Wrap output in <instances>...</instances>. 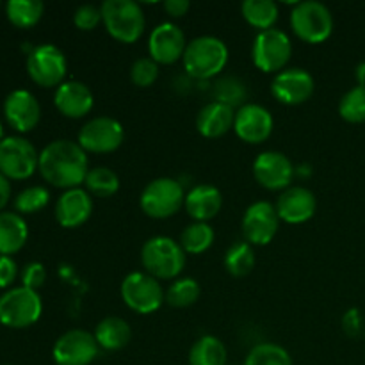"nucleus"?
<instances>
[{"label":"nucleus","mask_w":365,"mask_h":365,"mask_svg":"<svg viewBox=\"0 0 365 365\" xmlns=\"http://www.w3.org/2000/svg\"><path fill=\"white\" fill-rule=\"evenodd\" d=\"M100 21H102V11H100V7L93 6V4H82L75 9L73 24L81 31H93Z\"/></svg>","instance_id":"obj_39"},{"label":"nucleus","mask_w":365,"mask_h":365,"mask_svg":"<svg viewBox=\"0 0 365 365\" xmlns=\"http://www.w3.org/2000/svg\"><path fill=\"white\" fill-rule=\"evenodd\" d=\"M234 120L235 109L214 100V102L202 107V110L196 116V128L203 138L216 139L227 134L230 128H234Z\"/></svg>","instance_id":"obj_24"},{"label":"nucleus","mask_w":365,"mask_h":365,"mask_svg":"<svg viewBox=\"0 0 365 365\" xmlns=\"http://www.w3.org/2000/svg\"><path fill=\"white\" fill-rule=\"evenodd\" d=\"M4 116L18 132H29L41 120V106L27 89H14L4 100Z\"/></svg>","instance_id":"obj_19"},{"label":"nucleus","mask_w":365,"mask_h":365,"mask_svg":"<svg viewBox=\"0 0 365 365\" xmlns=\"http://www.w3.org/2000/svg\"><path fill=\"white\" fill-rule=\"evenodd\" d=\"M291 27L302 41L317 45L331 36L334 16L323 2L305 0L294 4V9L291 11Z\"/></svg>","instance_id":"obj_5"},{"label":"nucleus","mask_w":365,"mask_h":365,"mask_svg":"<svg viewBox=\"0 0 365 365\" xmlns=\"http://www.w3.org/2000/svg\"><path fill=\"white\" fill-rule=\"evenodd\" d=\"M159 77V64L152 57H139L130 68V78L138 88H150Z\"/></svg>","instance_id":"obj_38"},{"label":"nucleus","mask_w":365,"mask_h":365,"mask_svg":"<svg viewBox=\"0 0 365 365\" xmlns=\"http://www.w3.org/2000/svg\"><path fill=\"white\" fill-rule=\"evenodd\" d=\"M200 298V284L191 277H184L175 280L173 284L168 287L164 299L170 303L171 307L177 309H184V307H191L192 303L198 302Z\"/></svg>","instance_id":"obj_35"},{"label":"nucleus","mask_w":365,"mask_h":365,"mask_svg":"<svg viewBox=\"0 0 365 365\" xmlns=\"http://www.w3.org/2000/svg\"><path fill=\"white\" fill-rule=\"evenodd\" d=\"M6 365H11V364H6Z\"/></svg>","instance_id":"obj_47"},{"label":"nucleus","mask_w":365,"mask_h":365,"mask_svg":"<svg viewBox=\"0 0 365 365\" xmlns=\"http://www.w3.org/2000/svg\"><path fill=\"white\" fill-rule=\"evenodd\" d=\"M273 116L259 103H245L235 110L234 132L241 141L250 145H260L273 132Z\"/></svg>","instance_id":"obj_16"},{"label":"nucleus","mask_w":365,"mask_h":365,"mask_svg":"<svg viewBox=\"0 0 365 365\" xmlns=\"http://www.w3.org/2000/svg\"><path fill=\"white\" fill-rule=\"evenodd\" d=\"M245 365H292L289 351L274 342H262L253 346L246 356Z\"/></svg>","instance_id":"obj_34"},{"label":"nucleus","mask_w":365,"mask_h":365,"mask_svg":"<svg viewBox=\"0 0 365 365\" xmlns=\"http://www.w3.org/2000/svg\"><path fill=\"white\" fill-rule=\"evenodd\" d=\"M212 95L216 102L225 103V106L232 107V109H235V107L239 109V107L245 106L248 89H246L245 82L239 77H235V75H223L214 84Z\"/></svg>","instance_id":"obj_31"},{"label":"nucleus","mask_w":365,"mask_h":365,"mask_svg":"<svg viewBox=\"0 0 365 365\" xmlns=\"http://www.w3.org/2000/svg\"><path fill=\"white\" fill-rule=\"evenodd\" d=\"M43 303L36 291L27 287L7 289L0 296V323L7 328H29L41 317Z\"/></svg>","instance_id":"obj_7"},{"label":"nucleus","mask_w":365,"mask_h":365,"mask_svg":"<svg viewBox=\"0 0 365 365\" xmlns=\"http://www.w3.org/2000/svg\"><path fill=\"white\" fill-rule=\"evenodd\" d=\"M184 207L192 220L200 221V223H207V221L214 220L220 214L221 207H223V195H221L216 185H195L185 195Z\"/></svg>","instance_id":"obj_23"},{"label":"nucleus","mask_w":365,"mask_h":365,"mask_svg":"<svg viewBox=\"0 0 365 365\" xmlns=\"http://www.w3.org/2000/svg\"><path fill=\"white\" fill-rule=\"evenodd\" d=\"M93 93L84 82L81 81H64L53 95V106L63 116L78 120L84 118L93 109Z\"/></svg>","instance_id":"obj_21"},{"label":"nucleus","mask_w":365,"mask_h":365,"mask_svg":"<svg viewBox=\"0 0 365 365\" xmlns=\"http://www.w3.org/2000/svg\"><path fill=\"white\" fill-rule=\"evenodd\" d=\"M50 192L43 185H31L24 189L14 198V209L20 214H34L48 205Z\"/></svg>","instance_id":"obj_37"},{"label":"nucleus","mask_w":365,"mask_h":365,"mask_svg":"<svg viewBox=\"0 0 365 365\" xmlns=\"http://www.w3.org/2000/svg\"><path fill=\"white\" fill-rule=\"evenodd\" d=\"M225 267L232 277H246L255 267V252L246 241H237L225 253Z\"/></svg>","instance_id":"obj_29"},{"label":"nucleus","mask_w":365,"mask_h":365,"mask_svg":"<svg viewBox=\"0 0 365 365\" xmlns=\"http://www.w3.org/2000/svg\"><path fill=\"white\" fill-rule=\"evenodd\" d=\"M241 13L252 27L267 31L277 24L280 9L273 0H245L241 4Z\"/></svg>","instance_id":"obj_28"},{"label":"nucleus","mask_w":365,"mask_h":365,"mask_svg":"<svg viewBox=\"0 0 365 365\" xmlns=\"http://www.w3.org/2000/svg\"><path fill=\"white\" fill-rule=\"evenodd\" d=\"M227 346L214 335H203L189 351V365H227Z\"/></svg>","instance_id":"obj_27"},{"label":"nucleus","mask_w":365,"mask_h":365,"mask_svg":"<svg viewBox=\"0 0 365 365\" xmlns=\"http://www.w3.org/2000/svg\"><path fill=\"white\" fill-rule=\"evenodd\" d=\"M84 185L89 195H95L98 198H109V196L116 195L120 189V177L110 168L98 166L88 171Z\"/></svg>","instance_id":"obj_33"},{"label":"nucleus","mask_w":365,"mask_h":365,"mask_svg":"<svg viewBox=\"0 0 365 365\" xmlns=\"http://www.w3.org/2000/svg\"><path fill=\"white\" fill-rule=\"evenodd\" d=\"M46 280V269L41 262H31L21 271V285L38 292Z\"/></svg>","instance_id":"obj_40"},{"label":"nucleus","mask_w":365,"mask_h":365,"mask_svg":"<svg viewBox=\"0 0 365 365\" xmlns=\"http://www.w3.org/2000/svg\"><path fill=\"white\" fill-rule=\"evenodd\" d=\"M339 114L349 123L365 121V86H355L339 102Z\"/></svg>","instance_id":"obj_36"},{"label":"nucleus","mask_w":365,"mask_h":365,"mask_svg":"<svg viewBox=\"0 0 365 365\" xmlns=\"http://www.w3.org/2000/svg\"><path fill=\"white\" fill-rule=\"evenodd\" d=\"M11 198V184H9V178L4 177L2 173H0V210L4 209V207L7 205V202H9Z\"/></svg>","instance_id":"obj_44"},{"label":"nucleus","mask_w":365,"mask_h":365,"mask_svg":"<svg viewBox=\"0 0 365 365\" xmlns=\"http://www.w3.org/2000/svg\"><path fill=\"white\" fill-rule=\"evenodd\" d=\"M141 264L157 280H173L184 271L185 252L180 242L166 235H155L143 245Z\"/></svg>","instance_id":"obj_3"},{"label":"nucleus","mask_w":365,"mask_h":365,"mask_svg":"<svg viewBox=\"0 0 365 365\" xmlns=\"http://www.w3.org/2000/svg\"><path fill=\"white\" fill-rule=\"evenodd\" d=\"M93 212V200L86 189H68L56 203V220L64 228H77L89 220Z\"/></svg>","instance_id":"obj_22"},{"label":"nucleus","mask_w":365,"mask_h":365,"mask_svg":"<svg viewBox=\"0 0 365 365\" xmlns=\"http://www.w3.org/2000/svg\"><path fill=\"white\" fill-rule=\"evenodd\" d=\"M163 6L164 11L173 18L185 16L187 11L191 9V2H189V0H164Z\"/></svg>","instance_id":"obj_43"},{"label":"nucleus","mask_w":365,"mask_h":365,"mask_svg":"<svg viewBox=\"0 0 365 365\" xmlns=\"http://www.w3.org/2000/svg\"><path fill=\"white\" fill-rule=\"evenodd\" d=\"M182 59H184V70L189 77L207 81L220 75L227 66V43L216 36H200L187 43Z\"/></svg>","instance_id":"obj_2"},{"label":"nucleus","mask_w":365,"mask_h":365,"mask_svg":"<svg viewBox=\"0 0 365 365\" xmlns=\"http://www.w3.org/2000/svg\"><path fill=\"white\" fill-rule=\"evenodd\" d=\"M355 77H356V81H359V86H365V61L356 66Z\"/></svg>","instance_id":"obj_45"},{"label":"nucleus","mask_w":365,"mask_h":365,"mask_svg":"<svg viewBox=\"0 0 365 365\" xmlns=\"http://www.w3.org/2000/svg\"><path fill=\"white\" fill-rule=\"evenodd\" d=\"M100 11L106 31L116 41L135 43L145 32V13L134 0H106Z\"/></svg>","instance_id":"obj_4"},{"label":"nucleus","mask_w":365,"mask_h":365,"mask_svg":"<svg viewBox=\"0 0 365 365\" xmlns=\"http://www.w3.org/2000/svg\"><path fill=\"white\" fill-rule=\"evenodd\" d=\"M0 6H2V4H0Z\"/></svg>","instance_id":"obj_48"},{"label":"nucleus","mask_w":365,"mask_h":365,"mask_svg":"<svg viewBox=\"0 0 365 365\" xmlns=\"http://www.w3.org/2000/svg\"><path fill=\"white\" fill-rule=\"evenodd\" d=\"M29 227L16 212H0V255H14L25 246Z\"/></svg>","instance_id":"obj_25"},{"label":"nucleus","mask_w":365,"mask_h":365,"mask_svg":"<svg viewBox=\"0 0 365 365\" xmlns=\"http://www.w3.org/2000/svg\"><path fill=\"white\" fill-rule=\"evenodd\" d=\"M120 292L125 305L143 316L159 310L164 302V294H166L160 287L159 280L146 271H134V273L127 274L121 282Z\"/></svg>","instance_id":"obj_8"},{"label":"nucleus","mask_w":365,"mask_h":365,"mask_svg":"<svg viewBox=\"0 0 365 365\" xmlns=\"http://www.w3.org/2000/svg\"><path fill=\"white\" fill-rule=\"evenodd\" d=\"M98 342L86 330H70L53 344L52 356L56 365H89L98 356Z\"/></svg>","instance_id":"obj_13"},{"label":"nucleus","mask_w":365,"mask_h":365,"mask_svg":"<svg viewBox=\"0 0 365 365\" xmlns=\"http://www.w3.org/2000/svg\"><path fill=\"white\" fill-rule=\"evenodd\" d=\"M342 328L349 337H355L362 330V316H360L359 309H349L348 312L342 316Z\"/></svg>","instance_id":"obj_42"},{"label":"nucleus","mask_w":365,"mask_h":365,"mask_svg":"<svg viewBox=\"0 0 365 365\" xmlns=\"http://www.w3.org/2000/svg\"><path fill=\"white\" fill-rule=\"evenodd\" d=\"M7 18L20 29H29L41 20L45 6L39 0H9L6 4Z\"/></svg>","instance_id":"obj_30"},{"label":"nucleus","mask_w":365,"mask_h":365,"mask_svg":"<svg viewBox=\"0 0 365 365\" xmlns=\"http://www.w3.org/2000/svg\"><path fill=\"white\" fill-rule=\"evenodd\" d=\"M4 139V127H2V121H0V141Z\"/></svg>","instance_id":"obj_46"},{"label":"nucleus","mask_w":365,"mask_h":365,"mask_svg":"<svg viewBox=\"0 0 365 365\" xmlns=\"http://www.w3.org/2000/svg\"><path fill=\"white\" fill-rule=\"evenodd\" d=\"M185 192L178 180L170 177H160L150 182L141 192L139 205L148 217L166 220L175 216L184 207Z\"/></svg>","instance_id":"obj_6"},{"label":"nucleus","mask_w":365,"mask_h":365,"mask_svg":"<svg viewBox=\"0 0 365 365\" xmlns=\"http://www.w3.org/2000/svg\"><path fill=\"white\" fill-rule=\"evenodd\" d=\"M314 93V78L303 68H287L274 75L271 82V95L285 106H299Z\"/></svg>","instance_id":"obj_18"},{"label":"nucleus","mask_w":365,"mask_h":365,"mask_svg":"<svg viewBox=\"0 0 365 365\" xmlns=\"http://www.w3.org/2000/svg\"><path fill=\"white\" fill-rule=\"evenodd\" d=\"M125 139V128L110 116H96L86 121L78 130L77 143L84 152L110 153L121 146Z\"/></svg>","instance_id":"obj_12"},{"label":"nucleus","mask_w":365,"mask_h":365,"mask_svg":"<svg viewBox=\"0 0 365 365\" xmlns=\"http://www.w3.org/2000/svg\"><path fill=\"white\" fill-rule=\"evenodd\" d=\"M185 48H187L185 34L177 24L163 21L150 34L148 52L157 64L177 63L180 57H184Z\"/></svg>","instance_id":"obj_17"},{"label":"nucleus","mask_w":365,"mask_h":365,"mask_svg":"<svg viewBox=\"0 0 365 365\" xmlns=\"http://www.w3.org/2000/svg\"><path fill=\"white\" fill-rule=\"evenodd\" d=\"M280 227L277 207L269 202H255L242 216V235L252 246H266L277 235Z\"/></svg>","instance_id":"obj_14"},{"label":"nucleus","mask_w":365,"mask_h":365,"mask_svg":"<svg viewBox=\"0 0 365 365\" xmlns=\"http://www.w3.org/2000/svg\"><path fill=\"white\" fill-rule=\"evenodd\" d=\"M38 170L50 185L68 191L84 184L89 171L88 155L78 143L56 139L39 153Z\"/></svg>","instance_id":"obj_1"},{"label":"nucleus","mask_w":365,"mask_h":365,"mask_svg":"<svg viewBox=\"0 0 365 365\" xmlns=\"http://www.w3.org/2000/svg\"><path fill=\"white\" fill-rule=\"evenodd\" d=\"M18 277V266L11 257L0 255V289H7L13 285Z\"/></svg>","instance_id":"obj_41"},{"label":"nucleus","mask_w":365,"mask_h":365,"mask_svg":"<svg viewBox=\"0 0 365 365\" xmlns=\"http://www.w3.org/2000/svg\"><path fill=\"white\" fill-rule=\"evenodd\" d=\"M39 166V153L29 139L9 135L0 141V173L13 180L32 177Z\"/></svg>","instance_id":"obj_10"},{"label":"nucleus","mask_w":365,"mask_h":365,"mask_svg":"<svg viewBox=\"0 0 365 365\" xmlns=\"http://www.w3.org/2000/svg\"><path fill=\"white\" fill-rule=\"evenodd\" d=\"M93 335H95L96 342H98V346L102 349L118 351V349H123L130 342L132 330L127 321L121 319V317L110 316L96 324L95 334Z\"/></svg>","instance_id":"obj_26"},{"label":"nucleus","mask_w":365,"mask_h":365,"mask_svg":"<svg viewBox=\"0 0 365 365\" xmlns=\"http://www.w3.org/2000/svg\"><path fill=\"white\" fill-rule=\"evenodd\" d=\"M214 237L216 235H214V230L210 225L195 221V223L187 225L184 228V232L180 234V246L184 248L185 253L200 255V253H205L212 246Z\"/></svg>","instance_id":"obj_32"},{"label":"nucleus","mask_w":365,"mask_h":365,"mask_svg":"<svg viewBox=\"0 0 365 365\" xmlns=\"http://www.w3.org/2000/svg\"><path fill=\"white\" fill-rule=\"evenodd\" d=\"M253 177L269 191H285L294 178V166L285 153L277 150L262 152L253 163Z\"/></svg>","instance_id":"obj_15"},{"label":"nucleus","mask_w":365,"mask_h":365,"mask_svg":"<svg viewBox=\"0 0 365 365\" xmlns=\"http://www.w3.org/2000/svg\"><path fill=\"white\" fill-rule=\"evenodd\" d=\"M278 217L285 223L299 225L312 220L317 209V200L310 189L302 187V185H291L285 189L277 202Z\"/></svg>","instance_id":"obj_20"},{"label":"nucleus","mask_w":365,"mask_h":365,"mask_svg":"<svg viewBox=\"0 0 365 365\" xmlns=\"http://www.w3.org/2000/svg\"><path fill=\"white\" fill-rule=\"evenodd\" d=\"M292 56V43L280 29L259 31L253 39L252 57L255 66L264 73H280Z\"/></svg>","instance_id":"obj_9"},{"label":"nucleus","mask_w":365,"mask_h":365,"mask_svg":"<svg viewBox=\"0 0 365 365\" xmlns=\"http://www.w3.org/2000/svg\"><path fill=\"white\" fill-rule=\"evenodd\" d=\"M68 63L64 53L56 45H38L29 52L27 71L29 77L41 88H59L64 82Z\"/></svg>","instance_id":"obj_11"}]
</instances>
